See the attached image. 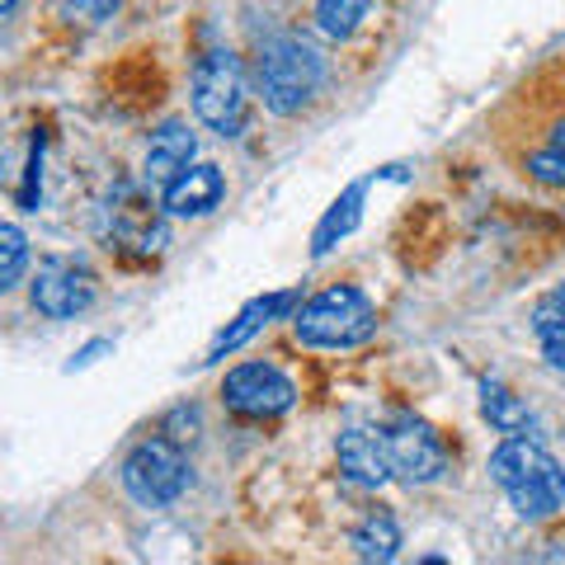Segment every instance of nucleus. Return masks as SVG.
<instances>
[{"mask_svg":"<svg viewBox=\"0 0 565 565\" xmlns=\"http://www.w3.org/2000/svg\"><path fill=\"white\" fill-rule=\"evenodd\" d=\"M95 274L90 269H81V264H71V259H47L39 278H33V307H39L47 321H71V316H81V311H90L95 307Z\"/></svg>","mask_w":565,"mask_h":565,"instance_id":"10","label":"nucleus"},{"mask_svg":"<svg viewBox=\"0 0 565 565\" xmlns=\"http://www.w3.org/2000/svg\"><path fill=\"white\" fill-rule=\"evenodd\" d=\"M367 14V0H316V20L330 39H349V33H359Z\"/></svg>","mask_w":565,"mask_h":565,"instance_id":"19","label":"nucleus"},{"mask_svg":"<svg viewBox=\"0 0 565 565\" xmlns=\"http://www.w3.org/2000/svg\"><path fill=\"white\" fill-rule=\"evenodd\" d=\"M490 476L523 519H552L565 504V471L533 438H504L490 452Z\"/></svg>","mask_w":565,"mask_h":565,"instance_id":"3","label":"nucleus"},{"mask_svg":"<svg viewBox=\"0 0 565 565\" xmlns=\"http://www.w3.org/2000/svg\"><path fill=\"white\" fill-rule=\"evenodd\" d=\"M386 438V457H392V476L411 486H429L448 471V448L429 424L415 419V415H396L392 424L382 429Z\"/></svg>","mask_w":565,"mask_h":565,"instance_id":"8","label":"nucleus"},{"mask_svg":"<svg viewBox=\"0 0 565 565\" xmlns=\"http://www.w3.org/2000/svg\"><path fill=\"white\" fill-rule=\"evenodd\" d=\"M104 232H109L122 250L156 255L166 250V212L141 184H114L109 203H104Z\"/></svg>","mask_w":565,"mask_h":565,"instance_id":"7","label":"nucleus"},{"mask_svg":"<svg viewBox=\"0 0 565 565\" xmlns=\"http://www.w3.org/2000/svg\"><path fill=\"white\" fill-rule=\"evenodd\" d=\"M222 401H226V411L241 419H274L282 411H292L297 386L288 373H278L274 363H245L236 373H226Z\"/></svg>","mask_w":565,"mask_h":565,"instance_id":"9","label":"nucleus"},{"mask_svg":"<svg viewBox=\"0 0 565 565\" xmlns=\"http://www.w3.org/2000/svg\"><path fill=\"white\" fill-rule=\"evenodd\" d=\"M340 471L353 486H386L392 481V457H386L382 429H349L340 434Z\"/></svg>","mask_w":565,"mask_h":565,"instance_id":"12","label":"nucleus"},{"mask_svg":"<svg viewBox=\"0 0 565 565\" xmlns=\"http://www.w3.org/2000/svg\"><path fill=\"white\" fill-rule=\"evenodd\" d=\"M533 334L552 367H565V321H533Z\"/></svg>","mask_w":565,"mask_h":565,"instance_id":"20","label":"nucleus"},{"mask_svg":"<svg viewBox=\"0 0 565 565\" xmlns=\"http://www.w3.org/2000/svg\"><path fill=\"white\" fill-rule=\"evenodd\" d=\"M297 307V292H269V297H255L250 307H245L232 326H226L217 340H212V349H207V363H217V359H226V353H236L241 344H250L255 334L274 321V316H282V311H292Z\"/></svg>","mask_w":565,"mask_h":565,"instance_id":"14","label":"nucleus"},{"mask_svg":"<svg viewBox=\"0 0 565 565\" xmlns=\"http://www.w3.org/2000/svg\"><path fill=\"white\" fill-rule=\"evenodd\" d=\"M193 114L222 137H236L245 128L250 95H245V71L236 62V52L212 47L199 57V66H193Z\"/></svg>","mask_w":565,"mask_h":565,"instance_id":"5","label":"nucleus"},{"mask_svg":"<svg viewBox=\"0 0 565 565\" xmlns=\"http://www.w3.org/2000/svg\"><path fill=\"white\" fill-rule=\"evenodd\" d=\"M326 85V62L307 39L297 33H274L255 52V90L264 99V109L278 118L302 114L307 104L321 95Z\"/></svg>","mask_w":565,"mask_h":565,"instance_id":"2","label":"nucleus"},{"mask_svg":"<svg viewBox=\"0 0 565 565\" xmlns=\"http://www.w3.org/2000/svg\"><path fill=\"white\" fill-rule=\"evenodd\" d=\"M349 546H353V556H359V561H396L401 527H396L392 514H367L359 527H353Z\"/></svg>","mask_w":565,"mask_h":565,"instance_id":"15","label":"nucleus"},{"mask_svg":"<svg viewBox=\"0 0 565 565\" xmlns=\"http://www.w3.org/2000/svg\"><path fill=\"white\" fill-rule=\"evenodd\" d=\"M481 415H486L500 434H509V438H523L527 429H533V415H527V405H523L514 392H504L500 382H486V386H481Z\"/></svg>","mask_w":565,"mask_h":565,"instance_id":"16","label":"nucleus"},{"mask_svg":"<svg viewBox=\"0 0 565 565\" xmlns=\"http://www.w3.org/2000/svg\"><path fill=\"white\" fill-rule=\"evenodd\" d=\"M62 10L81 24H99V20H114L118 0H62Z\"/></svg>","mask_w":565,"mask_h":565,"instance_id":"21","label":"nucleus"},{"mask_svg":"<svg viewBox=\"0 0 565 565\" xmlns=\"http://www.w3.org/2000/svg\"><path fill=\"white\" fill-rule=\"evenodd\" d=\"M14 6H20V0H0V14H10Z\"/></svg>","mask_w":565,"mask_h":565,"instance_id":"23","label":"nucleus"},{"mask_svg":"<svg viewBox=\"0 0 565 565\" xmlns=\"http://www.w3.org/2000/svg\"><path fill=\"white\" fill-rule=\"evenodd\" d=\"M494 137L523 180L565 193V57H552L514 85L494 118Z\"/></svg>","mask_w":565,"mask_h":565,"instance_id":"1","label":"nucleus"},{"mask_svg":"<svg viewBox=\"0 0 565 565\" xmlns=\"http://www.w3.org/2000/svg\"><path fill=\"white\" fill-rule=\"evenodd\" d=\"M363 193H367V184H353V189H344V199L326 212V222L316 226V245H311L316 255H326L334 241L349 236L353 226H359V217H363Z\"/></svg>","mask_w":565,"mask_h":565,"instance_id":"17","label":"nucleus"},{"mask_svg":"<svg viewBox=\"0 0 565 565\" xmlns=\"http://www.w3.org/2000/svg\"><path fill=\"white\" fill-rule=\"evenodd\" d=\"M292 330L307 349H353V344L373 340L377 307L359 288H326L307 307H297Z\"/></svg>","mask_w":565,"mask_h":565,"instance_id":"4","label":"nucleus"},{"mask_svg":"<svg viewBox=\"0 0 565 565\" xmlns=\"http://www.w3.org/2000/svg\"><path fill=\"white\" fill-rule=\"evenodd\" d=\"M122 486L137 504L147 509H166L189 490V457L174 438H147L128 452L122 462Z\"/></svg>","mask_w":565,"mask_h":565,"instance_id":"6","label":"nucleus"},{"mask_svg":"<svg viewBox=\"0 0 565 565\" xmlns=\"http://www.w3.org/2000/svg\"><path fill=\"white\" fill-rule=\"evenodd\" d=\"M533 321H565V282L542 297L537 311H533Z\"/></svg>","mask_w":565,"mask_h":565,"instance_id":"22","label":"nucleus"},{"mask_svg":"<svg viewBox=\"0 0 565 565\" xmlns=\"http://www.w3.org/2000/svg\"><path fill=\"white\" fill-rule=\"evenodd\" d=\"M193 156H199V137L184 118H170L161 128L151 132L147 141V184L151 189H170L180 174L193 166Z\"/></svg>","mask_w":565,"mask_h":565,"instance_id":"11","label":"nucleus"},{"mask_svg":"<svg viewBox=\"0 0 565 565\" xmlns=\"http://www.w3.org/2000/svg\"><path fill=\"white\" fill-rule=\"evenodd\" d=\"M222 193H226V180L217 166H189L166 189V212H174V217H207L222 203Z\"/></svg>","mask_w":565,"mask_h":565,"instance_id":"13","label":"nucleus"},{"mask_svg":"<svg viewBox=\"0 0 565 565\" xmlns=\"http://www.w3.org/2000/svg\"><path fill=\"white\" fill-rule=\"evenodd\" d=\"M29 269V236L14 222H0V292L20 282Z\"/></svg>","mask_w":565,"mask_h":565,"instance_id":"18","label":"nucleus"}]
</instances>
